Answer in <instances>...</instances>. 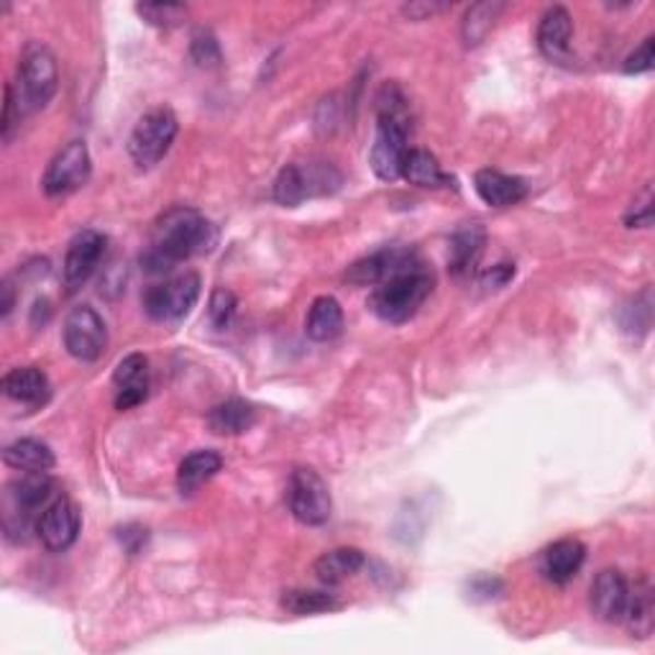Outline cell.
<instances>
[{"instance_id":"1","label":"cell","mask_w":655,"mask_h":655,"mask_svg":"<svg viewBox=\"0 0 655 655\" xmlns=\"http://www.w3.org/2000/svg\"><path fill=\"white\" fill-rule=\"evenodd\" d=\"M215 246V229L192 208H172L160 218L152 246L141 254L147 274H167L179 261L208 254Z\"/></svg>"},{"instance_id":"2","label":"cell","mask_w":655,"mask_h":655,"mask_svg":"<svg viewBox=\"0 0 655 655\" xmlns=\"http://www.w3.org/2000/svg\"><path fill=\"white\" fill-rule=\"evenodd\" d=\"M410 108L397 85H384L376 97V139L372 147V169L384 183L402 177L405 156L410 152Z\"/></svg>"},{"instance_id":"3","label":"cell","mask_w":655,"mask_h":655,"mask_svg":"<svg viewBox=\"0 0 655 655\" xmlns=\"http://www.w3.org/2000/svg\"><path fill=\"white\" fill-rule=\"evenodd\" d=\"M431 292L433 274L423 265H418L376 284L372 297H369V307L376 318L400 326V323L416 318V313L431 297Z\"/></svg>"},{"instance_id":"4","label":"cell","mask_w":655,"mask_h":655,"mask_svg":"<svg viewBox=\"0 0 655 655\" xmlns=\"http://www.w3.org/2000/svg\"><path fill=\"white\" fill-rule=\"evenodd\" d=\"M57 85L59 72L55 55H51V49L44 47L42 42H32L24 49V55H21L19 82L13 85L21 113L44 108V105L55 97Z\"/></svg>"},{"instance_id":"5","label":"cell","mask_w":655,"mask_h":655,"mask_svg":"<svg viewBox=\"0 0 655 655\" xmlns=\"http://www.w3.org/2000/svg\"><path fill=\"white\" fill-rule=\"evenodd\" d=\"M179 131L177 116L169 108H154L147 116L139 118L133 128L131 139H128V154L139 164L141 169L154 167L164 156L169 154Z\"/></svg>"},{"instance_id":"6","label":"cell","mask_w":655,"mask_h":655,"mask_svg":"<svg viewBox=\"0 0 655 655\" xmlns=\"http://www.w3.org/2000/svg\"><path fill=\"white\" fill-rule=\"evenodd\" d=\"M51 492H55V481H51L47 471H24V477L11 481L9 487L11 510H9V517H5V530H9V536L19 533V538L26 540V533L32 530V525L39 523V517L34 515L47 507Z\"/></svg>"},{"instance_id":"7","label":"cell","mask_w":655,"mask_h":655,"mask_svg":"<svg viewBox=\"0 0 655 655\" xmlns=\"http://www.w3.org/2000/svg\"><path fill=\"white\" fill-rule=\"evenodd\" d=\"M288 504L292 517L307 528H318L326 525L334 512V500H330L328 484L320 479L318 471L300 466L290 473L288 481Z\"/></svg>"},{"instance_id":"8","label":"cell","mask_w":655,"mask_h":655,"mask_svg":"<svg viewBox=\"0 0 655 655\" xmlns=\"http://www.w3.org/2000/svg\"><path fill=\"white\" fill-rule=\"evenodd\" d=\"M198 297H200V277L187 272L175 277V280L152 284V288L144 292V297H141V303H144V311L149 318L172 323V320H183L185 315L192 311L195 303H198Z\"/></svg>"},{"instance_id":"9","label":"cell","mask_w":655,"mask_h":655,"mask_svg":"<svg viewBox=\"0 0 655 655\" xmlns=\"http://www.w3.org/2000/svg\"><path fill=\"white\" fill-rule=\"evenodd\" d=\"M65 349L78 361H97L108 346V328L105 320L90 305H78L65 318Z\"/></svg>"},{"instance_id":"10","label":"cell","mask_w":655,"mask_h":655,"mask_svg":"<svg viewBox=\"0 0 655 655\" xmlns=\"http://www.w3.org/2000/svg\"><path fill=\"white\" fill-rule=\"evenodd\" d=\"M90 169H93V162H90L87 144L85 141H72L62 152H57L55 160L49 162L47 172H44V192L49 198H62V195L80 190V187L87 185Z\"/></svg>"},{"instance_id":"11","label":"cell","mask_w":655,"mask_h":655,"mask_svg":"<svg viewBox=\"0 0 655 655\" xmlns=\"http://www.w3.org/2000/svg\"><path fill=\"white\" fill-rule=\"evenodd\" d=\"M82 515L80 507L70 496H55L47 507L42 510L39 523H36V533H39L42 543L51 553H65L67 548H72L74 540L80 536Z\"/></svg>"},{"instance_id":"12","label":"cell","mask_w":655,"mask_h":655,"mask_svg":"<svg viewBox=\"0 0 655 655\" xmlns=\"http://www.w3.org/2000/svg\"><path fill=\"white\" fill-rule=\"evenodd\" d=\"M105 256V236L93 229H85L74 233L65 254V267H62V282L67 292H78L90 282V277L97 272Z\"/></svg>"},{"instance_id":"13","label":"cell","mask_w":655,"mask_h":655,"mask_svg":"<svg viewBox=\"0 0 655 655\" xmlns=\"http://www.w3.org/2000/svg\"><path fill=\"white\" fill-rule=\"evenodd\" d=\"M418 265H423L418 252H412L408 246H391L353 261L349 272H346V280L351 284H359V288H364V284H374L376 288V284L389 280V277L400 274L405 269H412Z\"/></svg>"},{"instance_id":"14","label":"cell","mask_w":655,"mask_h":655,"mask_svg":"<svg viewBox=\"0 0 655 655\" xmlns=\"http://www.w3.org/2000/svg\"><path fill=\"white\" fill-rule=\"evenodd\" d=\"M630 599V584L622 571L605 569L594 578L589 592L592 615L601 622H622Z\"/></svg>"},{"instance_id":"15","label":"cell","mask_w":655,"mask_h":655,"mask_svg":"<svg viewBox=\"0 0 655 655\" xmlns=\"http://www.w3.org/2000/svg\"><path fill=\"white\" fill-rule=\"evenodd\" d=\"M113 389H116V410H131L147 400L149 395V361L144 353H128L118 361L113 372Z\"/></svg>"},{"instance_id":"16","label":"cell","mask_w":655,"mask_h":655,"mask_svg":"<svg viewBox=\"0 0 655 655\" xmlns=\"http://www.w3.org/2000/svg\"><path fill=\"white\" fill-rule=\"evenodd\" d=\"M487 246V231L479 223H466L451 236L448 246V269L456 280L471 277L477 272L481 254Z\"/></svg>"},{"instance_id":"17","label":"cell","mask_w":655,"mask_h":655,"mask_svg":"<svg viewBox=\"0 0 655 655\" xmlns=\"http://www.w3.org/2000/svg\"><path fill=\"white\" fill-rule=\"evenodd\" d=\"M571 34H574V21H571V13L561 5H553L543 13L538 26V49L540 55L551 62L561 65L569 59V49H571Z\"/></svg>"},{"instance_id":"18","label":"cell","mask_w":655,"mask_h":655,"mask_svg":"<svg viewBox=\"0 0 655 655\" xmlns=\"http://www.w3.org/2000/svg\"><path fill=\"white\" fill-rule=\"evenodd\" d=\"M3 391L13 402L28 405V408H42V405L49 402L51 384L42 369L19 366L3 376Z\"/></svg>"},{"instance_id":"19","label":"cell","mask_w":655,"mask_h":655,"mask_svg":"<svg viewBox=\"0 0 655 655\" xmlns=\"http://www.w3.org/2000/svg\"><path fill=\"white\" fill-rule=\"evenodd\" d=\"M473 190L487 206L492 208H510L517 206L519 200H525L528 195V185L519 177H510L504 172L496 169H479L473 177Z\"/></svg>"},{"instance_id":"20","label":"cell","mask_w":655,"mask_h":655,"mask_svg":"<svg viewBox=\"0 0 655 655\" xmlns=\"http://www.w3.org/2000/svg\"><path fill=\"white\" fill-rule=\"evenodd\" d=\"M586 561V546L576 538L555 540L551 548H546L543 553V576L553 584H569L571 578L578 574V569Z\"/></svg>"},{"instance_id":"21","label":"cell","mask_w":655,"mask_h":655,"mask_svg":"<svg viewBox=\"0 0 655 655\" xmlns=\"http://www.w3.org/2000/svg\"><path fill=\"white\" fill-rule=\"evenodd\" d=\"M343 330V307L336 297L323 295L315 300L311 305V313H307L305 320V334L307 338L318 343H328L334 338L341 336Z\"/></svg>"},{"instance_id":"22","label":"cell","mask_w":655,"mask_h":655,"mask_svg":"<svg viewBox=\"0 0 655 655\" xmlns=\"http://www.w3.org/2000/svg\"><path fill=\"white\" fill-rule=\"evenodd\" d=\"M364 553L359 548H336V551L323 553L318 561H315V576H318L320 584L326 586H338L343 584L346 578H351L353 574H359L361 566H364Z\"/></svg>"},{"instance_id":"23","label":"cell","mask_w":655,"mask_h":655,"mask_svg":"<svg viewBox=\"0 0 655 655\" xmlns=\"http://www.w3.org/2000/svg\"><path fill=\"white\" fill-rule=\"evenodd\" d=\"M223 469V458L215 451H195L179 464L177 469V489L179 494L190 496L198 492L202 484H208L218 471Z\"/></svg>"},{"instance_id":"24","label":"cell","mask_w":655,"mask_h":655,"mask_svg":"<svg viewBox=\"0 0 655 655\" xmlns=\"http://www.w3.org/2000/svg\"><path fill=\"white\" fill-rule=\"evenodd\" d=\"M315 183L326 185V177L323 175H311L297 164H288L282 167L280 177L274 183V200L284 208H297L305 198H311Z\"/></svg>"},{"instance_id":"25","label":"cell","mask_w":655,"mask_h":655,"mask_svg":"<svg viewBox=\"0 0 655 655\" xmlns=\"http://www.w3.org/2000/svg\"><path fill=\"white\" fill-rule=\"evenodd\" d=\"M256 423L254 405L244 400H225L208 412V428L215 435L246 433Z\"/></svg>"},{"instance_id":"26","label":"cell","mask_w":655,"mask_h":655,"mask_svg":"<svg viewBox=\"0 0 655 655\" xmlns=\"http://www.w3.org/2000/svg\"><path fill=\"white\" fill-rule=\"evenodd\" d=\"M3 461L11 466V469L19 471H49L55 469V454L47 443L36 441V438H21L13 441L11 446H5L3 451Z\"/></svg>"},{"instance_id":"27","label":"cell","mask_w":655,"mask_h":655,"mask_svg":"<svg viewBox=\"0 0 655 655\" xmlns=\"http://www.w3.org/2000/svg\"><path fill=\"white\" fill-rule=\"evenodd\" d=\"M622 620L628 622V628L635 638H647L653 632L655 601H653V586L647 578L638 582L635 589H630L628 609H624Z\"/></svg>"},{"instance_id":"28","label":"cell","mask_w":655,"mask_h":655,"mask_svg":"<svg viewBox=\"0 0 655 655\" xmlns=\"http://www.w3.org/2000/svg\"><path fill=\"white\" fill-rule=\"evenodd\" d=\"M402 177L418 187H448L451 177L443 172L438 160L425 149H410L402 164Z\"/></svg>"},{"instance_id":"29","label":"cell","mask_w":655,"mask_h":655,"mask_svg":"<svg viewBox=\"0 0 655 655\" xmlns=\"http://www.w3.org/2000/svg\"><path fill=\"white\" fill-rule=\"evenodd\" d=\"M282 607L292 615H320V612H334V609L341 607V601L328 592L290 589L284 592Z\"/></svg>"},{"instance_id":"30","label":"cell","mask_w":655,"mask_h":655,"mask_svg":"<svg viewBox=\"0 0 655 655\" xmlns=\"http://www.w3.org/2000/svg\"><path fill=\"white\" fill-rule=\"evenodd\" d=\"M137 13L149 26L175 28L187 19V5L183 3H139Z\"/></svg>"},{"instance_id":"31","label":"cell","mask_w":655,"mask_h":655,"mask_svg":"<svg viewBox=\"0 0 655 655\" xmlns=\"http://www.w3.org/2000/svg\"><path fill=\"white\" fill-rule=\"evenodd\" d=\"M504 9L502 3H479L473 5V9L466 13L464 21V39L466 44H479L484 39L489 28H492L496 13Z\"/></svg>"},{"instance_id":"32","label":"cell","mask_w":655,"mask_h":655,"mask_svg":"<svg viewBox=\"0 0 655 655\" xmlns=\"http://www.w3.org/2000/svg\"><path fill=\"white\" fill-rule=\"evenodd\" d=\"M236 307H238L236 295H233L231 290L218 288V290H213V295H210L208 320L213 323V328L225 330V328L231 326L233 315H236Z\"/></svg>"},{"instance_id":"33","label":"cell","mask_w":655,"mask_h":655,"mask_svg":"<svg viewBox=\"0 0 655 655\" xmlns=\"http://www.w3.org/2000/svg\"><path fill=\"white\" fill-rule=\"evenodd\" d=\"M190 57L192 62L198 67H218L221 65V47H218L215 36L206 32V28H200L198 34L192 36V44H190Z\"/></svg>"},{"instance_id":"34","label":"cell","mask_w":655,"mask_h":655,"mask_svg":"<svg viewBox=\"0 0 655 655\" xmlns=\"http://www.w3.org/2000/svg\"><path fill=\"white\" fill-rule=\"evenodd\" d=\"M624 223H628V229H647V225L653 223V190H651V185H645L643 192H640V198H635V202H632L630 213L624 215Z\"/></svg>"},{"instance_id":"35","label":"cell","mask_w":655,"mask_h":655,"mask_svg":"<svg viewBox=\"0 0 655 655\" xmlns=\"http://www.w3.org/2000/svg\"><path fill=\"white\" fill-rule=\"evenodd\" d=\"M653 65H655V39L653 36H647V39L640 44L628 59H624V72L643 74V72H651Z\"/></svg>"},{"instance_id":"36","label":"cell","mask_w":655,"mask_h":655,"mask_svg":"<svg viewBox=\"0 0 655 655\" xmlns=\"http://www.w3.org/2000/svg\"><path fill=\"white\" fill-rule=\"evenodd\" d=\"M21 113L19 108V101H16V93H13V85H5V108H3V139L9 141L11 133H13V126L21 124Z\"/></svg>"},{"instance_id":"37","label":"cell","mask_w":655,"mask_h":655,"mask_svg":"<svg viewBox=\"0 0 655 655\" xmlns=\"http://www.w3.org/2000/svg\"><path fill=\"white\" fill-rule=\"evenodd\" d=\"M512 277H515V265H496L489 269V272L481 274L479 282H481V288H487V290H500L512 280Z\"/></svg>"},{"instance_id":"38","label":"cell","mask_w":655,"mask_h":655,"mask_svg":"<svg viewBox=\"0 0 655 655\" xmlns=\"http://www.w3.org/2000/svg\"><path fill=\"white\" fill-rule=\"evenodd\" d=\"M118 538H120V546L126 548V553L137 555L141 548L147 546V530L139 528V525H128V528L118 530Z\"/></svg>"},{"instance_id":"39","label":"cell","mask_w":655,"mask_h":655,"mask_svg":"<svg viewBox=\"0 0 655 655\" xmlns=\"http://www.w3.org/2000/svg\"><path fill=\"white\" fill-rule=\"evenodd\" d=\"M443 9H448V5H435V3H416V5H405V16H410V19H425L428 13H438V11H443Z\"/></svg>"},{"instance_id":"40","label":"cell","mask_w":655,"mask_h":655,"mask_svg":"<svg viewBox=\"0 0 655 655\" xmlns=\"http://www.w3.org/2000/svg\"><path fill=\"white\" fill-rule=\"evenodd\" d=\"M3 318H9L11 315V311H13V288H11V282H3Z\"/></svg>"}]
</instances>
